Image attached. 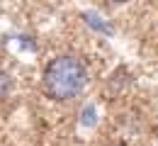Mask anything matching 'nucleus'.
I'll use <instances>...</instances> for the list:
<instances>
[{"label": "nucleus", "mask_w": 158, "mask_h": 146, "mask_svg": "<svg viewBox=\"0 0 158 146\" xmlns=\"http://www.w3.org/2000/svg\"><path fill=\"white\" fill-rule=\"evenodd\" d=\"M85 83H88V68H85L83 59L73 56V54L54 56L41 73L44 95L56 102H68V100L78 98Z\"/></svg>", "instance_id": "f257e3e1"}, {"label": "nucleus", "mask_w": 158, "mask_h": 146, "mask_svg": "<svg viewBox=\"0 0 158 146\" xmlns=\"http://www.w3.org/2000/svg\"><path fill=\"white\" fill-rule=\"evenodd\" d=\"M10 93H12V78H10V73L0 66V102H2V100H7V98H10Z\"/></svg>", "instance_id": "f03ea898"}, {"label": "nucleus", "mask_w": 158, "mask_h": 146, "mask_svg": "<svg viewBox=\"0 0 158 146\" xmlns=\"http://www.w3.org/2000/svg\"><path fill=\"white\" fill-rule=\"evenodd\" d=\"M112 2H119V5H122V2H129V0H112Z\"/></svg>", "instance_id": "7ed1b4c3"}]
</instances>
